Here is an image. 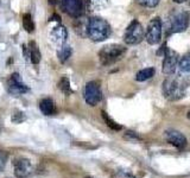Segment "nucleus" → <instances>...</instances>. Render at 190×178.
I'll return each instance as SVG.
<instances>
[{
  "mask_svg": "<svg viewBox=\"0 0 190 178\" xmlns=\"http://www.w3.org/2000/svg\"><path fill=\"white\" fill-rule=\"evenodd\" d=\"M188 84L189 82L185 77H182L180 75H170L163 82V95L169 101H177L185 95Z\"/></svg>",
  "mask_w": 190,
  "mask_h": 178,
  "instance_id": "nucleus-1",
  "label": "nucleus"
},
{
  "mask_svg": "<svg viewBox=\"0 0 190 178\" xmlns=\"http://www.w3.org/2000/svg\"><path fill=\"white\" fill-rule=\"evenodd\" d=\"M112 33L110 25L100 17H93L89 19L88 37L93 42H103Z\"/></svg>",
  "mask_w": 190,
  "mask_h": 178,
  "instance_id": "nucleus-2",
  "label": "nucleus"
},
{
  "mask_svg": "<svg viewBox=\"0 0 190 178\" xmlns=\"http://www.w3.org/2000/svg\"><path fill=\"white\" fill-rule=\"evenodd\" d=\"M126 47L119 44H109L103 46L100 52H99V57H100V62L103 65H110L114 64L116 61H119L126 52Z\"/></svg>",
  "mask_w": 190,
  "mask_h": 178,
  "instance_id": "nucleus-3",
  "label": "nucleus"
},
{
  "mask_svg": "<svg viewBox=\"0 0 190 178\" xmlns=\"http://www.w3.org/2000/svg\"><path fill=\"white\" fill-rule=\"evenodd\" d=\"M189 13L185 11H173L169 18V28L171 33L183 32L189 26Z\"/></svg>",
  "mask_w": 190,
  "mask_h": 178,
  "instance_id": "nucleus-4",
  "label": "nucleus"
},
{
  "mask_svg": "<svg viewBox=\"0 0 190 178\" xmlns=\"http://www.w3.org/2000/svg\"><path fill=\"white\" fill-rule=\"evenodd\" d=\"M144 28L141 24L137 20H133L126 28L124 33V42L128 45L139 44L144 39Z\"/></svg>",
  "mask_w": 190,
  "mask_h": 178,
  "instance_id": "nucleus-5",
  "label": "nucleus"
},
{
  "mask_svg": "<svg viewBox=\"0 0 190 178\" xmlns=\"http://www.w3.org/2000/svg\"><path fill=\"white\" fill-rule=\"evenodd\" d=\"M162 20L160 18L156 17L152 18L146 27V33H145V38L147 40L148 44L151 45H156L160 42L162 39Z\"/></svg>",
  "mask_w": 190,
  "mask_h": 178,
  "instance_id": "nucleus-6",
  "label": "nucleus"
},
{
  "mask_svg": "<svg viewBox=\"0 0 190 178\" xmlns=\"http://www.w3.org/2000/svg\"><path fill=\"white\" fill-rule=\"evenodd\" d=\"M83 96L86 102L89 106H96L102 97V93L100 89V85L97 82H88L84 87V91H83Z\"/></svg>",
  "mask_w": 190,
  "mask_h": 178,
  "instance_id": "nucleus-7",
  "label": "nucleus"
},
{
  "mask_svg": "<svg viewBox=\"0 0 190 178\" xmlns=\"http://www.w3.org/2000/svg\"><path fill=\"white\" fill-rule=\"evenodd\" d=\"M178 55L172 51L169 50L166 51V53L164 55V59H163V64H162V71L165 75H172L178 65Z\"/></svg>",
  "mask_w": 190,
  "mask_h": 178,
  "instance_id": "nucleus-8",
  "label": "nucleus"
},
{
  "mask_svg": "<svg viewBox=\"0 0 190 178\" xmlns=\"http://www.w3.org/2000/svg\"><path fill=\"white\" fill-rule=\"evenodd\" d=\"M14 174L17 178H26L31 173V163L26 158H17L13 160Z\"/></svg>",
  "mask_w": 190,
  "mask_h": 178,
  "instance_id": "nucleus-9",
  "label": "nucleus"
},
{
  "mask_svg": "<svg viewBox=\"0 0 190 178\" xmlns=\"http://www.w3.org/2000/svg\"><path fill=\"white\" fill-rule=\"evenodd\" d=\"M27 90H28V88L23 83L20 75L17 74V72H14V74L11 76L10 81H8V91H10L12 95L18 96V95H21V94L26 93Z\"/></svg>",
  "mask_w": 190,
  "mask_h": 178,
  "instance_id": "nucleus-10",
  "label": "nucleus"
},
{
  "mask_svg": "<svg viewBox=\"0 0 190 178\" xmlns=\"http://www.w3.org/2000/svg\"><path fill=\"white\" fill-rule=\"evenodd\" d=\"M165 139L169 144L173 145L177 148H183L186 145V138L176 129H169L165 132Z\"/></svg>",
  "mask_w": 190,
  "mask_h": 178,
  "instance_id": "nucleus-11",
  "label": "nucleus"
},
{
  "mask_svg": "<svg viewBox=\"0 0 190 178\" xmlns=\"http://www.w3.org/2000/svg\"><path fill=\"white\" fill-rule=\"evenodd\" d=\"M62 6L71 17H78L82 12V0H62Z\"/></svg>",
  "mask_w": 190,
  "mask_h": 178,
  "instance_id": "nucleus-12",
  "label": "nucleus"
},
{
  "mask_svg": "<svg viewBox=\"0 0 190 178\" xmlns=\"http://www.w3.org/2000/svg\"><path fill=\"white\" fill-rule=\"evenodd\" d=\"M66 37H68L66 28L64 26H62V25H57L51 31V39H52V42L55 44L59 45V46L64 45V43L66 40Z\"/></svg>",
  "mask_w": 190,
  "mask_h": 178,
  "instance_id": "nucleus-13",
  "label": "nucleus"
},
{
  "mask_svg": "<svg viewBox=\"0 0 190 178\" xmlns=\"http://www.w3.org/2000/svg\"><path fill=\"white\" fill-rule=\"evenodd\" d=\"M39 109L44 115H52L56 113V106L51 98H43L39 102Z\"/></svg>",
  "mask_w": 190,
  "mask_h": 178,
  "instance_id": "nucleus-14",
  "label": "nucleus"
},
{
  "mask_svg": "<svg viewBox=\"0 0 190 178\" xmlns=\"http://www.w3.org/2000/svg\"><path fill=\"white\" fill-rule=\"evenodd\" d=\"M76 24H75V31L82 36V37H86L88 36V26H89V19L87 18H78L76 17Z\"/></svg>",
  "mask_w": 190,
  "mask_h": 178,
  "instance_id": "nucleus-15",
  "label": "nucleus"
},
{
  "mask_svg": "<svg viewBox=\"0 0 190 178\" xmlns=\"http://www.w3.org/2000/svg\"><path fill=\"white\" fill-rule=\"evenodd\" d=\"M154 68H145V69H141L137 72L135 75V80L138 82H142V81H146V80H150L151 77L154 76Z\"/></svg>",
  "mask_w": 190,
  "mask_h": 178,
  "instance_id": "nucleus-16",
  "label": "nucleus"
},
{
  "mask_svg": "<svg viewBox=\"0 0 190 178\" xmlns=\"http://www.w3.org/2000/svg\"><path fill=\"white\" fill-rule=\"evenodd\" d=\"M87 5L90 11H100L109 5V0H87Z\"/></svg>",
  "mask_w": 190,
  "mask_h": 178,
  "instance_id": "nucleus-17",
  "label": "nucleus"
},
{
  "mask_svg": "<svg viewBox=\"0 0 190 178\" xmlns=\"http://www.w3.org/2000/svg\"><path fill=\"white\" fill-rule=\"evenodd\" d=\"M28 49H30V58L31 62L33 64H38L40 62V52L38 50V46L34 42H30L28 44Z\"/></svg>",
  "mask_w": 190,
  "mask_h": 178,
  "instance_id": "nucleus-18",
  "label": "nucleus"
},
{
  "mask_svg": "<svg viewBox=\"0 0 190 178\" xmlns=\"http://www.w3.org/2000/svg\"><path fill=\"white\" fill-rule=\"evenodd\" d=\"M178 69L183 74H190V52L183 56L178 62Z\"/></svg>",
  "mask_w": 190,
  "mask_h": 178,
  "instance_id": "nucleus-19",
  "label": "nucleus"
},
{
  "mask_svg": "<svg viewBox=\"0 0 190 178\" xmlns=\"http://www.w3.org/2000/svg\"><path fill=\"white\" fill-rule=\"evenodd\" d=\"M58 58L62 63H64L70 56H71V47L68 46V45H62L61 49L58 50Z\"/></svg>",
  "mask_w": 190,
  "mask_h": 178,
  "instance_id": "nucleus-20",
  "label": "nucleus"
},
{
  "mask_svg": "<svg viewBox=\"0 0 190 178\" xmlns=\"http://www.w3.org/2000/svg\"><path fill=\"white\" fill-rule=\"evenodd\" d=\"M58 88L62 90L63 94L65 95H70L72 93L71 88H70V82H69V78L68 77H62L58 82Z\"/></svg>",
  "mask_w": 190,
  "mask_h": 178,
  "instance_id": "nucleus-21",
  "label": "nucleus"
},
{
  "mask_svg": "<svg viewBox=\"0 0 190 178\" xmlns=\"http://www.w3.org/2000/svg\"><path fill=\"white\" fill-rule=\"evenodd\" d=\"M23 26H24V28L27 32H33V30H34V23L32 20L31 14H27V13L24 14V17H23Z\"/></svg>",
  "mask_w": 190,
  "mask_h": 178,
  "instance_id": "nucleus-22",
  "label": "nucleus"
},
{
  "mask_svg": "<svg viewBox=\"0 0 190 178\" xmlns=\"http://www.w3.org/2000/svg\"><path fill=\"white\" fill-rule=\"evenodd\" d=\"M101 114H102V117H103V120H104V122L107 123V126H108V127H110L113 131H120V129H121V126H120L119 123H116L114 120H112V119L107 115V113H106V112H103V110H102V112H101Z\"/></svg>",
  "mask_w": 190,
  "mask_h": 178,
  "instance_id": "nucleus-23",
  "label": "nucleus"
},
{
  "mask_svg": "<svg viewBox=\"0 0 190 178\" xmlns=\"http://www.w3.org/2000/svg\"><path fill=\"white\" fill-rule=\"evenodd\" d=\"M124 138H125L126 140H128V141H132V142L141 141V136H140L138 133L133 132V131H126V133L124 134Z\"/></svg>",
  "mask_w": 190,
  "mask_h": 178,
  "instance_id": "nucleus-24",
  "label": "nucleus"
},
{
  "mask_svg": "<svg viewBox=\"0 0 190 178\" xmlns=\"http://www.w3.org/2000/svg\"><path fill=\"white\" fill-rule=\"evenodd\" d=\"M160 0H135L137 4H139L140 6H144V7H156L158 4H159Z\"/></svg>",
  "mask_w": 190,
  "mask_h": 178,
  "instance_id": "nucleus-25",
  "label": "nucleus"
},
{
  "mask_svg": "<svg viewBox=\"0 0 190 178\" xmlns=\"http://www.w3.org/2000/svg\"><path fill=\"white\" fill-rule=\"evenodd\" d=\"M24 120H25V115H24L23 112L15 110V112L12 114V121H13L14 123H20V122H23Z\"/></svg>",
  "mask_w": 190,
  "mask_h": 178,
  "instance_id": "nucleus-26",
  "label": "nucleus"
},
{
  "mask_svg": "<svg viewBox=\"0 0 190 178\" xmlns=\"http://www.w3.org/2000/svg\"><path fill=\"white\" fill-rule=\"evenodd\" d=\"M7 163V153L4 151H0V171H2Z\"/></svg>",
  "mask_w": 190,
  "mask_h": 178,
  "instance_id": "nucleus-27",
  "label": "nucleus"
},
{
  "mask_svg": "<svg viewBox=\"0 0 190 178\" xmlns=\"http://www.w3.org/2000/svg\"><path fill=\"white\" fill-rule=\"evenodd\" d=\"M173 2H176V4H182V2H184V1H186V0H172Z\"/></svg>",
  "mask_w": 190,
  "mask_h": 178,
  "instance_id": "nucleus-28",
  "label": "nucleus"
},
{
  "mask_svg": "<svg viewBox=\"0 0 190 178\" xmlns=\"http://www.w3.org/2000/svg\"><path fill=\"white\" fill-rule=\"evenodd\" d=\"M188 119H189V120H190V110H189V112H188Z\"/></svg>",
  "mask_w": 190,
  "mask_h": 178,
  "instance_id": "nucleus-29",
  "label": "nucleus"
},
{
  "mask_svg": "<svg viewBox=\"0 0 190 178\" xmlns=\"http://www.w3.org/2000/svg\"><path fill=\"white\" fill-rule=\"evenodd\" d=\"M186 2H188V5L190 6V0H186Z\"/></svg>",
  "mask_w": 190,
  "mask_h": 178,
  "instance_id": "nucleus-30",
  "label": "nucleus"
}]
</instances>
